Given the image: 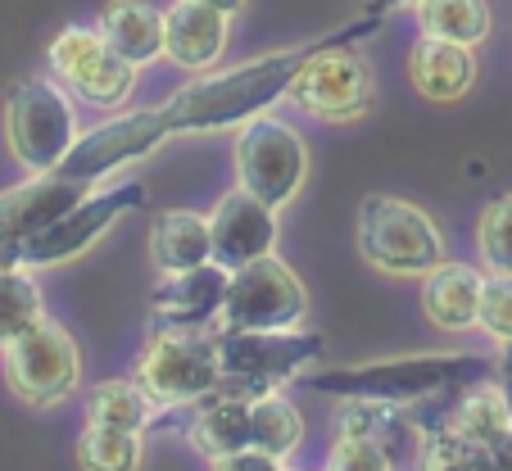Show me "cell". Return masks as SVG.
I'll list each match as a JSON object with an SVG mask.
<instances>
[{
  "label": "cell",
  "instance_id": "obj_1",
  "mask_svg": "<svg viewBox=\"0 0 512 471\" xmlns=\"http://www.w3.org/2000/svg\"><path fill=\"white\" fill-rule=\"evenodd\" d=\"M381 28L377 14H358L354 23L327 32L318 41H304V46L290 50H272V55L245 59V64L218 68V73H200L191 87H182L177 96L164 100V114L173 123V136H191V132H227V127H241L250 118L268 114L277 100H286L290 82L300 77V68L309 64L318 50L327 46H345V41H368Z\"/></svg>",
  "mask_w": 512,
  "mask_h": 471
},
{
  "label": "cell",
  "instance_id": "obj_2",
  "mask_svg": "<svg viewBox=\"0 0 512 471\" xmlns=\"http://www.w3.org/2000/svg\"><path fill=\"white\" fill-rule=\"evenodd\" d=\"M494 363L472 354H413V358H386V363L363 367H327L313 372L309 385L331 399H377V404L413 408L422 399L454 395L476 381H490Z\"/></svg>",
  "mask_w": 512,
  "mask_h": 471
},
{
  "label": "cell",
  "instance_id": "obj_3",
  "mask_svg": "<svg viewBox=\"0 0 512 471\" xmlns=\"http://www.w3.org/2000/svg\"><path fill=\"white\" fill-rule=\"evenodd\" d=\"M318 331H218V367L223 381L209 399H250L281 390L322 358Z\"/></svg>",
  "mask_w": 512,
  "mask_h": 471
},
{
  "label": "cell",
  "instance_id": "obj_4",
  "mask_svg": "<svg viewBox=\"0 0 512 471\" xmlns=\"http://www.w3.org/2000/svg\"><path fill=\"white\" fill-rule=\"evenodd\" d=\"M136 381L159 408H195L218 390V331L213 327H159L136 358Z\"/></svg>",
  "mask_w": 512,
  "mask_h": 471
},
{
  "label": "cell",
  "instance_id": "obj_5",
  "mask_svg": "<svg viewBox=\"0 0 512 471\" xmlns=\"http://www.w3.org/2000/svg\"><path fill=\"white\" fill-rule=\"evenodd\" d=\"M73 100L50 77H19L5 91V145L28 173H55L78 141Z\"/></svg>",
  "mask_w": 512,
  "mask_h": 471
},
{
  "label": "cell",
  "instance_id": "obj_6",
  "mask_svg": "<svg viewBox=\"0 0 512 471\" xmlns=\"http://www.w3.org/2000/svg\"><path fill=\"white\" fill-rule=\"evenodd\" d=\"M358 250L377 272L426 277L435 263H445V236L417 204L399 195H368L358 209Z\"/></svg>",
  "mask_w": 512,
  "mask_h": 471
},
{
  "label": "cell",
  "instance_id": "obj_7",
  "mask_svg": "<svg viewBox=\"0 0 512 471\" xmlns=\"http://www.w3.org/2000/svg\"><path fill=\"white\" fill-rule=\"evenodd\" d=\"M5 358V381L14 399L28 408H59L64 399L78 395L82 385V354L78 340L59 322L41 318L32 331H23L14 345L0 349Z\"/></svg>",
  "mask_w": 512,
  "mask_h": 471
},
{
  "label": "cell",
  "instance_id": "obj_8",
  "mask_svg": "<svg viewBox=\"0 0 512 471\" xmlns=\"http://www.w3.org/2000/svg\"><path fill=\"white\" fill-rule=\"evenodd\" d=\"M232 159H236V182L250 195H259L263 204H272V209L295 200L304 177H309V145H304V136L272 114L241 123Z\"/></svg>",
  "mask_w": 512,
  "mask_h": 471
},
{
  "label": "cell",
  "instance_id": "obj_9",
  "mask_svg": "<svg viewBox=\"0 0 512 471\" xmlns=\"http://www.w3.org/2000/svg\"><path fill=\"white\" fill-rule=\"evenodd\" d=\"M309 313V290L277 254L254 259L227 277L218 331H295Z\"/></svg>",
  "mask_w": 512,
  "mask_h": 471
},
{
  "label": "cell",
  "instance_id": "obj_10",
  "mask_svg": "<svg viewBox=\"0 0 512 471\" xmlns=\"http://www.w3.org/2000/svg\"><path fill=\"white\" fill-rule=\"evenodd\" d=\"M141 204H145V182H118V186H109V191H91L87 200H78L64 218H55L50 227H41L37 236L14 245L10 263L37 272V268H55V263L78 259V254H87L118 218L136 213Z\"/></svg>",
  "mask_w": 512,
  "mask_h": 471
},
{
  "label": "cell",
  "instance_id": "obj_11",
  "mask_svg": "<svg viewBox=\"0 0 512 471\" xmlns=\"http://www.w3.org/2000/svg\"><path fill=\"white\" fill-rule=\"evenodd\" d=\"M286 100L304 114L322 118V123H354L372 109L377 100V73L372 64L354 50V41L345 46H327L300 68V77L290 82Z\"/></svg>",
  "mask_w": 512,
  "mask_h": 471
},
{
  "label": "cell",
  "instance_id": "obj_12",
  "mask_svg": "<svg viewBox=\"0 0 512 471\" xmlns=\"http://www.w3.org/2000/svg\"><path fill=\"white\" fill-rule=\"evenodd\" d=\"M46 64L59 87L73 91L78 100H87V105H96V109L123 105L136 91V73H141V68L127 64V59L100 37V28H78V23L64 28L46 46Z\"/></svg>",
  "mask_w": 512,
  "mask_h": 471
},
{
  "label": "cell",
  "instance_id": "obj_13",
  "mask_svg": "<svg viewBox=\"0 0 512 471\" xmlns=\"http://www.w3.org/2000/svg\"><path fill=\"white\" fill-rule=\"evenodd\" d=\"M173 136V123H168L164 105L155 109H132V114H118L96 123L91 132H82L68 150V159L55 168V173L73 177V182L96 186L100 177L118 173L123 164H136L145 154H155L159 145Z\"/></svg>",
  "mask_w": 512,
  "mask_h": 471
},
{
  "label": "cell",
  "instance_id": "obj_14",
  "mask_svg": "<svg viewBox=\"0 0 512 471\" xmlns=\"http://www.w3.org/2000/svg\"><path fill=\"white\" fill-rule=\"evenodd\" d=\"M209 236H213V263L236 272L277 250V209L263 204L259 195H250L245 186H236L209 213Z\"/></svg>",
  "mask_w": 512,
  "mask_h": 471
},
{
  "label": "cell",
  "instance_id": "obj_15",
  "mask_svg": "<svg viewBox=\"0 0 512 471\" xmlns=\"http://www.w3.org/2000/svg\"><path fill=\"white\" fill-rule=\"evenodd\" d=\"M87 195H91L87 182H73L64 173H32L28 182L0 191V250H5V259H10L14 245H23L41 227L64 218Z\"/></svg>",
  "mask_w": 512,
  "mask_h": 471
},
{
  "label": "cell",
  "instance_id": "obj_16",
  "mask_svg": "<svg viewBox=\"0 0 512 471\" xmlns=\"http://www.w3.org/2000/svg\"><path fill=\"white\" fill-rule=\"evenodd\" d=\"M232 14L213 10L204 0H173L164 10V59L191 73H209L227 50Z\"/></svg>",
  "mask_w": 512,
  "mask_h": 471
},
{
  "label": "cell",
  "instance_id": "obj_17",
  "mask_svg": "<svg viewBox=\"0 0 512 471\" xmlns=\"http://www.w3.org/2000/svg\"><path fill=\"white\" fill-rule=\"evenodd\" d=\"M232 272L218 263H204L191 272H173L150 290V313L159 327H218Z\"/></svg>",
  "mask_w": 512,
  "mask_h": 471
},
{
  "label": "cell",
  "instance_id": "obj_18",
  "mask_svg": "<svg viewBox=\"0 0 512 471\" xmlns=\"http://www.w3.org/2000/svg\"><path fill=\"white\" fill-rule=\"evenodd\" d=\"M435 426H445V431H458L476 444H499L503 435L512 431V404L508 395L499 390V381H476L467 390H454V395H440V417L422 426V431H435Z\"/></svg>",
  "mask_w": 512,
  "mask_h": 471
},
{
  "label": "cell",
  "instance_id": "obj_19",
  "mask_svg": "<svg viewBox=\"0 0 512 471\" xmlns=\"http://www.w3.org/2000/svg\"><path fill=\"white\" fill-rule=\"evenodd\" d=\"M408 77H413V87L422 91L426 100L454 105L476 82V55H472V46H458V41L426 37L422 32L413 55H408Z\"/></svg>",
  "mask_w": 512,
  "mask_h": 471
},
{
  "label": "cell",
  "instance_id": "obj_20",
  "mask_svg": "<svg viewBox=\"0 0 512 471\" xmlns=\"http://www.w3.org/2000/svg\"><path fill=\"white\" fill-rule=\"evenodd\" d=\"M485 272L467 263H435L422 277V308L440 331H472L481 318Z\"/></svg>",
  "mask_w": 512,
  "mask_h": 471
},
{
  "label": "cell",
  "instance_id": "obj_21",
  "mask_svg": "<svg viewBox=\"0 0 512 471\" xmlns=\"http://www.w3.org/2000/svg\"><path fill=\"white\" fill-rule=\"evenodd\" d=\"M150 263H155L164 277L213 263L209 218H200V213H191V209L155 213V222H150Z\"/></svg>",
  "mask_w": 512,
  "mask_h": 471
},
{
  "label": "cell",
  "instance_id": "obj_22",
  "mask_svg": "<svg viewBox=\"0 0 512 471\" xmlns=\"http://www.w3.org/2000/svg\"><path fill=\"white\" fill-rule=\"evenodd\" d=\"M96 28L136 68L155 64L164 55V10H155L150 0H109Z\"/></svg>",
  "mask_w": 512,
  "mask_h": 471
},
{
  "label": "cell",
  "instance_id": "obj_23",
  "mask_svg": "<svg viewBox=\"0 0 512 471\" xmlns=\"http://www.w3.org/2000/svg\"><path fill=\"white\" fill-rule=\"evenodd\" d=\"M186 440L204 453L209 462L227 458V453L254 449V431H250V399H204L191 413V431Z\"/></svg>",
  "mask_w": 512,
  "mask_h": 471
},
{
  "label": "cell",
  "instance_id": "obj_24",
  "mask_svg": "<svg viewBox=\"0 0 512 471\" xmlns=\"http://www.w3.org/2000/svg\"><path fill=\"white\" fill-rule=\"evenodd\" d=\"M168 408H159L155 399L145 395V385L136 381V376H118V381H100L96 390H91L87 399V417L100 426H118V431H155L159 417H164Z\"/></svg>",
  "mask_w": 512,
  "mask_h": 471
},
{
  "label": "cell",
  "instance_id": "obj_25",
  "mask_svg": "<svg viewBox=\"0 0 512 471\" xmlns=\"http://www.w3.org/2000/svg\"><path fill=\"white\" fill-rule=\"evenodd\" d=\"M46 318V299L32 277V268L19 263H0V349L14 345L23 331H32Z\"/></svg>",
  "mask_w": 512,
  "mask_h": 471
},
{
  "label": "cell",
  "instance_id": "obj_26",
  "mask_svg": "<svg viewBox=\"0 0 512 471\" xmlns=\"http://www.w3.org/2000/svg\"><path fill=\"white\" fill-rule=\"evenodd\" d=\"M417 23L426 37H445L458 46H481L490 37V5L485 0H422Z\"/></svg>",
  "mask_w": 512,
  "mask_h": 471
},
{
  "label": "cell",
  "instance_id": "obj_27",
  "mask_svg": "<svg viewBox=\"0 0 512 471\" xmlns=\"http://www.w3.org/2000/svg\"><path fill=\"white\" fill-rule=\"evenodd\" d=\"M250 431H254V449L286 458L304 440V417L286 395L268 390V395H250Z\"/></svg>",
  "mask_w": 512,
  "mask_h": 471
},
{
  "label": "cell",
  "instance_id": "obj_28",
  "mask_svg": "<svg viewBox=\"0 0 512 471\" xmlns=\"http://www.w3.org/2000/svg\"><path fill=\"white\" fill-rule=\"evenodd\" d=\"M417 471H503L499 458H494L490 444H476L458 431H422V444H417Z\"/></svg>",
  "mask_w": 512,
  "mask_h": 471
},
{
  "label": "cell",
  "instance_id": "obj_29",
  "mask_svg": "<svg viewBox=\"0 0 512 471\" xmlns=\"http://www.w3.org/2000/svg\"><path fill=\"white\" fill-rule=\"evenodd\" d=\"M78 467L82 471H141V435L118 431V426L87 422V431L78 435Z\"/></svg>",
  "mask_w": 512,
  "mask_h": 471
},
{
  "label": "cell",
  "instance_id": "obj_30",
  "mask_svg": "<svg viewBox=\"0 0 512 471\" xmlns=\"http://www.w3.org/2000/svg\"><path fill=\"white\" fill-rule=\"evenodd\" d=\"M476 250H481L485 272H508L512 277V195L485 204L476 222Z\"/></svg>",
  "mask_w": 512,
  "mask_h": 471
},
{
  "label": "cell",
  "instance_id": "obj_31",
  "mask_svg": "<svg viewBox=\"0 0 512 471\" xmlns=\"http://www.w3.org/2000/svg\"><path fill=\"white\" fill-rule=\"evenodd\" d=\"M476 327L490 331L499 345L512 340V277L508 272H485V286H481V318Z\"/></svg>",
  "mask_w": 512,
  "mask_h": 471
},
{
  "label": "cell",
  "instance_id": "obj_32",
  "mask_svg": "<svg viewBox=\"0 0 512 471\" xmlns=\"http://www.w3.org/2000/svg\"><path fill=\"white\" fill-rule=\"evenodd\" d=\"M327 471H390V453L372 435H340Z\"/></svg>",
  "mask_w": 512,
  "mask_h": 471
},
{
  "label": "cell",
  "instance_id": "obj_33",
  "mask_svg": "<svg viewBox=\"0 0 512 471\" xmlns=\"http://www.w3.org/2000/svg\"><path fill=\"white\" fill-rule=\"evenodd\" d=\"M213 471H286V458L263 453V449H241V453L218 458V462H213Z\"/></svg>",
  "mask_w": 512,
  "mask_h": 471
},
{
  "label": "cell",
  "instance_id": "obj_34",
  "mask_svg": "<svg viewBox=\"0 0 512 471\" xmlns=\"http://www.w3.org/2000/svg\"><path fill=\"white\" fill-rule=\"evenodd\" d=\"M494 381H499V390L508 395V404H512V340L503 345V354H499V363H494Z\"/></svg>",
  "mask_w": 512,
  "mask_h": 471
},
{
  "label": "cell",
  "instance_id": "obj_35",
  "mask_svg": "<svg viewBox=\"0 0 512 471\" xmlns=\"http://www.w3.org/2000/svg\"><path fill=\"white\" fill-rule=\"evenodd\" d=\"M422 0H368L363 10L368 14H377V19H386V14H395V10H417Z\"/></svg>",
  "mask_w": 512,
  "mask_h": 471
},
{
  "label": "cell",
  "instance_id": "obj_36",
  "mask_svg": "<svg viewBox=\"0 0 512 471\" xmlns=\"http://www.w3.org/2000/svg\"><path fill=\"white\" fill-rule=\"evenodd\" d=\"M494 458H499V467H503V471H512V431L503 435L499 444H494Z\"/></svg>",
  "mask_w": 512,
  "mask_h": 471
},
{
  "label": "cell",
  "instance_id": "obj_37",
  "mask_svg": "<svg viewBox=\"0 0 512 471\" xmlns=\"http://www.w3.org/2000/svg\"><path fill=\"white\" fill-rule=\"evenodd\" d=\"M204 5H213V10H223V14H241L245 10V0H204Z\"/></svg>",
  "mask_w": 512,
  "mask_h": 471
},
{
  "label": "cell",
  "instance_id": "obj_38",
  "mask_svg": "<svg viewBox=\"0 0 512 471\" xmlns=\"http://www.w3.org/2000/svg\"><path fill=\"white\" fill-rule=\"evenodd\" d=\"M0 263H10V259H5V250H0Z\"/></svg>",
  "mask_w": 512,
  "mask_h": 471
}]
</instances>
